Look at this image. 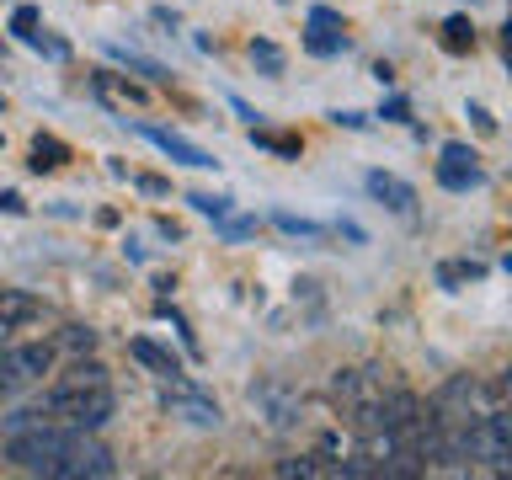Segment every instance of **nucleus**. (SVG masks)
<instances>
[{
  "instance_id": "f257e3e1",
  "label": "nucleus",
  "mask_w": 512,
  "mask_h": 480,
  "mask_svg": "<svg viewBox=\"0 0 512 480\" xmlns=\"http://www.w3.org/2000/svg\"><path fill=\"white\" fill-rule=\"evenodd\" d=\"M70 438H75V427H64V422H54V416H43L32 406L27 422L6 432V459L27 475H48L59 464V454L70 448Z\"/></svg>"
},
{
  "instance_id": "f03ea898",
  "label": "nucleus",
  "mask_w": 512,
  "mask_h": 480,
  "mask_svg": "<svg viewBox=\"0 0 512 480\" xmlns=\"http://www.w3.org/2000/svg\"><path fill=\"white\" fill-rule=\"evenodd\" d=\"M112 390L107 384H86V390H70V384H54V390L43 395V416H54V422H64V427H80V432H96L112 416Z\"/></svg>"
},
{
  "instance_id": "7ed1b4c3",
  "label": "nucleus",
  "mask_w": 512,
  "mask_h": 480,
  "mask_svg": "<svg viewBox=\"0 0 512 480\" xmlns=\"http://www.w3.org/2000/svg\"><path fill=\"white\" fill-rule=\"evenodd\" d=\"M54 374V347L48 342H22V347H0V390H22V384Z\"/></svg>"
},
{
  "instance_id": "20e7f679",
  "label": "nucleus",
  "mask_w": 512,
  "mask_h": 480,
  "mask_svg": "<svg viewBox=\"0 0 512 480\" xmlns=\"http://www.w3.org/2000/svg\"><path fill=\"white\" fill-rule=\"evenodd\" d=\"M118 464H112V454L102 443H91L86 432L75 427V438H70V448L59 454V464L48 470V480H80V475H91V480H102V475H112Z\"/></svg>"
},
{
  "instance_id": "39448f33",
  "label": "nucleus",
  "mask_w": 512,
  "mask_h": 480,
  "mask_svg": "<svg viewBox=\"0 0 512 480\" xmlns=\"http://www.w3.org/2000/svg\"><path fill=\"white\" fill-rule=\"evenodd\" d=\"M438 182H443V187H454V192L480 187V166H475V150H470V144H443Z\"/></svg>"
},
{
  "instance_id": "423d86ee",
  "label": "nucleus",
  "mask_w": 512,
  "mask_h": 480,
  "mask_svg": "<svg viewBox=\"0 0 512 480\" xmlns=\"http://www.w3.org/2000/svg\"><path fill=\"white\" fill-rule=\"evenodd\" d=\"M304 43H310V54H342L347 38H342V16L331 6H310V32H304Z\"/></svg>"
},
{
  "instance_id": "0eeeda50",
  "label": "nucleus",
  "mask_w": 512,
  "mask_h": 480,
  "mask_svg": "<svg viewBox=\"0 0 512 480\" xmlns=\"http://www.w3.org/2000/svg\"><path fill=\"white\" fill-rule=\"evenodd\" d=\"M139 134L150 139L155 150H166L171 160H182V166H192V171H208V166H219V160L208 155V150H198V144H187L182 134H171V128H139Z\"/></svg>"
},
{
  "instance_id": "6e6552de",
  "label": "nucleus",
  "mask_w": 512,
  "mask_h": 480,
  "mask_svg": "<svg viewBox=\"0 0 512 480\" xmlns=\"http://www.w3.org/2000/svg\"><path fill=\"white\" fill-rule=\"evenodd\" d=\"M368 192H374L384 208H395V214H411V203H416V187L390 176V171H368Z\"/></svg>"
},
{
  "instance_id": "1a4fd4ad",
  "label": "nucleus",
  "mask_w": 512,
  "mask_h": 480,
  "mask_svg": "<svg viewBox=\"0 0 512 480\" xmlns=\"http://www.w3.org/2000/svg\"><path fill=\"white\" fill-rule=\"evenodd\" d=\"M128 352H134V358L150 368V374H160V379H176V374H182V363H176L160 342H150V336H134V342H128Z\"/></svg>"
},
{
  "instance_id": "9d476101",
  "label": "nucleus",
  "mask_w": 512,
  "mask_h": 480,
  "mask_svg": "<svg viewBox=\"0 0 512 480\" xmlns=\"http://www.w3.org/2000/svg\"><path fill=\"white\" fill-rule=\"evenodd\" d=\"M171 406L187 416V422H198V427H219V406L208 395H198V390H176L171 395Z\"/></svg>"
},
{
  "instance_id": "9b49d317",
  "label": "nucleus",
  "mask_w": 512,
  "mask_h": 480,
  "mask_svg": "<svg viewBox=\"0 0 512 480\" xmlns=\"http://www.w3.org/2000/svg\"><path fill=\"white\" fill-rule=\"evenodd\" d=\"M38 315V299L32 294H16V288H0V320L16 331V326H27V320Z\"/></svg>"
},
{
  "instance_id": "f8f14e48",
  "label": "nucleus",
  "mask_w": 512,
  "mask_h": 480,
  "mask_svg": "<svg viewBox=\"0 0 512 480\" xmlns=\"http://www.w3.org/2000/svg\"><path fill=\"white\" fill-rule=\"evenodd\" d=\"M59 384H70V390H86V384H107V368L91 358V352H80V358L59 374Z\"/></svg>"
},
{
  "instance_id": "ddd939ff",
  "label": "nucleus",
  "mask_w": 512,
  "mask_h": 480,
  "mask_svg": "<svg viewBox=\"0 0 512 480\" xmlns=\"http://www.w3.org/2000/svg\"><path fill=\"white\" fill-rule=\"evenodd\" d=\"M64 160H70V150H64L54 134H38V139H32V171H59Z\"/></svg>"
},
{
  "instance_id": "4468645a",
  "label": "nucleus",
  "mask_w": 512,
  "mask_h": 480,
  "mask_svg": "<svg viewBox=\"0 0 512 480\" xmlns=\"http://www.w3.org/2000/svg\"><path fill=\"white\" fill-rule=\"evenodd\" d=\"M443 48H448V54H464V48H475L470 16H448V22H443Z\"/></svg>"
},
{
  "instance_id": "2eb2a0df",
  "label": "nucleus",
  "mask_w": 512,
  "mask_h": 480,
  "mask_svg": "<svg viewBox=\"0 0 512 480\" xmlns=\"http://www.w3.org/2000/svg\"><path fill=\"white\" fill-rule=\"evenodd\" d=\"M38 27H43L38 6H16V11H11V32H16L22 43H32V38H38Z\"/></svg>"
},
{
  "instance_id": "dca6fc26",
  "label": "nucleus",
  "mask_w": 512,
  "mask_h": 480,
  "mask_svg": "<svg viewBox=\"0 0 512 480\" xmlns=\"http://www.w3.org/2000/svg\"><path fill=\"white\" fill-rule=\"evenodd\" d=\"M112 59H118V64H128V70H139L144 80H155V86H160V80H166V70H160V64L139 59V54H128V48H112Z\"/></svg>"
},
{
  "instance_id": "f3484780",
  "label": "nucleus",
  "mask_w": 512,
  "mask_h": 480,
  "mask_svg": "<svg viewBox=\"0 0 512 480\" xmlns=\"http://www.w3.org/2000/svg\"><path fill=\"white\" fill-rule=\"evenodd\" d=\"M187 203L198 208V214H214V219H224V214H230V198H224V192H192Z\"/></svg>"
},
{
  "instance_id": "a211bd4d",
  "label": "nucleus",
  "mask_w": 512,
  "mask_h": 480,
  "mask_svg": "<svg viewBox=\"0 0 512 480\" xmlns=\"http://www.w3.org/2000/svg\"><path fill=\"white\" fill-rule=\"evenodd\" d=\"M480 272H486L480 262H448V267H438V283L454 288V283H464V278H480Z\"/></svg>"
},
{
  "instance_id": "6ab92c4d",
  "label": "nucleus",
  "mask_w": 512,
  "mask_h": 480,
  "mask_svg": "<svg viewBox=\"0 0 512 480\" xmlns=\"http://www.w3.org/2000/svg\"><path fill=\"white\" fill-rule=\"evenodd\" d=\"M59 347H70V352H91V347H96V331H91V326H64V331H59Z\"/></svg>"
},
{
  "instance_id": "aec40b11",
  "label": "nucleus",
  "mask_w": 512,
  "mask_h": 480,
  "mask_svg": "<svg viewBox=\"0 0 512 480\" xmlns=\"http://www.w3.org/2000/svg\"><path fill=\"white\" fill-rule=\"evenodd\" d=\"M251 64H262L267 75H283V54H278V48H272L267 38H262V43H251Z\"/></svg>"
},
{
  "instance_id": "412c9836",
  "label": "nucleus",
  "mask_w": 512,
  "mask_h": 480,
  "mask_svg": "<svg viewBox=\"0 0 512 480\" xmlns=\"http://www.w3.org/2000/svg\"><path fill=\"white\" fill-rule=\"evenodd\" d=\"M272 224H278V230H288V235H326V230H320V224L315 219H299V214H272Z\"/></svg>"
},
{
  "instance_id": "4be33fe9",
  "label": "nucleus",
  "mask_w": 512,
  "mask_h": 480,
  "mask_svg": "<svg viewBox=\"0 0 512 480\" xmlns=\"http://www.w3.org/2000/svg\"><path fill=\"white\" fill-rule=\"evenodd\" d=\"M256 144H267V150H278V155H299V139H283V134H262V128H256Z\"/></svg>"
},
{
  "instance_id": "5701e85b",
  "label": "nucleus",
  "mask_w": 512,
  "mask_h": 480,
  "mask_svg": "<svg viewBox=\"0 0 512 480\" xmlns=\"http://www.w3.org/2000/svg\"><path fill=\"white\" fill-rule=\"evenodd\" d=\"M470 118H475V128H480V134H496V118H491V112L480 107V102H470Z\"/></svg>"
},
{
  "instance_id": "b1692460",
  "label": "nucleus",
  "mask_w": 512,
  "mask_h": 480,
  "mask_svg": "<svg viewBox=\"0 0 512 480\" xmlns=\"http://www.w3.org/2000/svg\"><path fill=\"white\" fill-rule=\"evenodd\" d=\"M384 118H390V123H411V107L395 96V102H384Z\"/></svg>"
},
{
  "instance_id": "393cba45",
  "label": "nucleus",
  "mask_w": 512,
  "mask_h": 480,
  "mask_svg": "<svg viewBox=\"0 0 512 480\" xmlns=\"http://www.w3.org/2000/svg\"><path fill=\"white\" fill-rule=\"evenodd\" d=\"M0 214H27L22 192H0Z\"/></svg>"
},
{
  "instance_id": "a878e982",
  "label": "nucleus",
  "mask_w": 512,
  "mask_h": 480,
  "mask_svg": "<svg viewBox=\"0 0 512 480\" xmlns=\"http://www.w3.org/2000/svg\"><path fill=\"white\" fill-rule=\"evenodd\" d=\"M240 235H256V219H235L230 224V240H240Z\"/></svg>"
},
{
  "instance_id": "bb28decb",
  "label": "nucleus",
  "mask_w": 512,
  "mask_h": 480,
  "mask_svg": "<svg viewBox=\"0 0 512 480\" xmlns=\"http://www.w3.org/2000/svg\"><path fill=\"white\" fill-rule=\"evenodd\" d=\"M139 187L150 192V198H160V192H166V182H160V176H139Z\"/></svg>"
},
{
  "instance_id": "cd10ccee",
  "label": "nucleus",
  "mask_w": 512,
  "mask_h": 480,
  "mask_svg": "<svg viewBox=\"0 0 512 480\" xmlns=\"http://www.w3.org/2000/svg\"><path fill=\"white\" fill-rule=\"evenodd\" d=\"M336 123H342V128H363L368 118H363V112H336Z\"/></svg>"
},
{
  "instance_id": "c85d7f7f",
  "label": "nucleus",
  "mask_w": 512,
  "mask_h": 480,
  "mask_svg": "<svg viewBox=\"0 0 512 480\" xmlns=\"http://www.w3.org/2000/svg\"><path fill=\"white\" fill-rule=\"evenodd\" d=\"M0 150H6V139H0Z\"/></svg>"
}]
</instances>
